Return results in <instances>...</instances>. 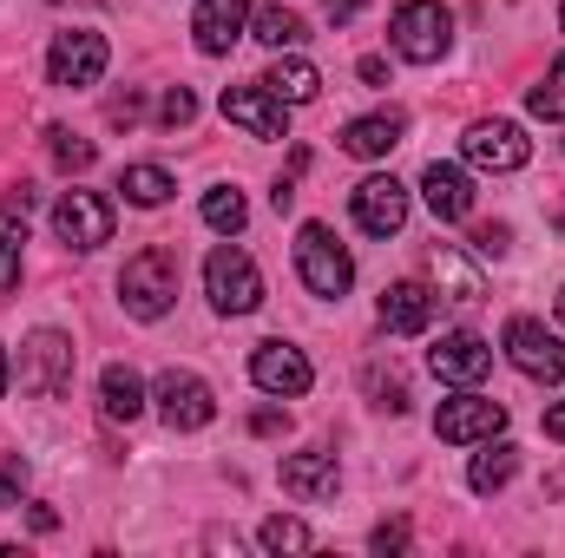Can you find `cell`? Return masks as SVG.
I'll return each instance as SVG.
<instances>
[{
	"label": "cell",
	"instance_id": "cell-33",
	"mask_svg": "<svg viewBox=\"0 0 565 558\" xmlns=\"http://www.w3.org/2000/svg\"><path fill=\"white\" fill-rule=\"evenodd\" d=\"M20 500H26V460L7 453L0 460V506H20Z\"/></svg>",
	"mask_w": 565,
	"mask_h": 558
},
{
	"label": "cell",
	"instance_id": "cell-30",
	"mask_svg": "<svg viewBox=\"0 0 565 558\" xmlns=\"http://www.w3.org/2000/svg\"><path fill=\"white\" fill-rule=\"evenodd\" d=\"M526 106H533V119H565V60L546 66V79L526 93Z\"/></svg>",
	"mask_w": 565,
	"mask_h": 558
},
{
	"label": "cell",
	"instance_id": "cell-3",
	"mask_svg": "<svg viewBox=\"0 0 565 558\" xmlns=\"http://www.w3.org/2000/svg\"><path fill=\"white\" fill-rule=\"evenodd\" d=\"M388 46L408 60V66H434L447 46H454V13L440 0H402L395 20H388Z\"/></svg>",
	"mask_w": 565,
	"mask_h": 558
},
{
	"label": "cell",
	"instance_id": "cell-31",
	"mask_svg": "<svg viewBox=\"0 0 565 558\" xmlns=\"http://www.w3.org/2000/svg\"><path fill=\"white\" fill-rule=\"evenodd\" d=\"M369 395H375V408H388V415L408 408V382H402L395 368H369Z\"/></svg>",
	"mask_w": 565,
	"mask_h": 558
},
{
	"label": "cell",
	"instance_id": "cell-32",
	"mask_svg": "<svg viewBox=\"0 0 565 558\" xmlns=\"http://www.w3.org/2000/svg\"><path fill=\"white\" fill-rule=\"evenodd\" d=\"M46 139H53V158H60L66 171H86V164L99 158V151H93V139H73V132H46Z\"/></svg>",
	"mask_w": 565,
	"mask_h": 558
},
{
	"label": "cell",
	"instance_id": "cell-41",
	"mask_svg": "<svg viewBox=\"0 0 565 558\" xmlns=\"http://www.w3.org/2000/svg\"><path fill=\"white\" fill-rule=\"evenodd\" d=\"M7 375H13V368H7V348H0V395H7Z\"/></svg>",
	"mask_w": 565,
	"mask_h": 558
},
{
	"label": "cell",
	"instance_id": "cell-18",
	"mask_svg": "<svg viewBox=\"0 0 565 558\" xmlns=\"http://www.w3.org/2000/svg\"><path fill=\"white\" fill-rule=\"evenodd\" d=\"M427 277L440 282V296H447V302H480V296H487L480 264H473L467 250H454V244H434V250H427Z\"/></svg>",
	"mask_w": 565,
	"mask_h": 558
},
{
	"label": "cell",
	"instance_id": "cell-6",
	"mask_svg": "<svg viewBox=\"0 0 565 558\" xmlns=\"http://www.w3.org/2000/svg\"><path fill=\"white\" fill-rule=\"evenodd\" d=\"M151 401H158V420L178 427V433H198V427L217 420V395H211V382L191 375V368H164L158 388H151Z\"/></svg>",
	"mask_w": 565,
	"mask_h": 558
},
{
	"label": "cell",
	"instance_id": "cell-42",
	"mask_svg": "<svg viewBox=\"0 0 565 558\" xmlns=\"http://www.w3.org/2000/svg\"><path fill=\"white\" fill-rule=\"evenodd\" d=\"M559 322H565V289H559Z\"/></svg>",
	"mask_w": 565,
	"mask_h": 558
},
{
	"label": "cell",
	"instance_id": "cell-9",
	"mask_svg": "<svg viewBox=\"0 0 565 558\" xmlns=\"http://www.w3.org/2000/svg\"><path fill=\"white\" fill-rule=\"evenodd\" d=\"M507 362L520 375H533V382H565V342L546 322H533V315H513L507 322Z\"/></svg>",
	"mask_w": 565,
	"mask_h": 558
},
{
	"label": "cell",
	"instance_id": "cell-16",
	"mask_svg": "<svg viewBox=\"0 0 565 558\" xmlns=\"http://www.w3.org/2000/svg\"><path fill=\"white\" fill-rule=\"evenodd\" d=\"M244 26H250V0H198V13H191V33H198V53H231L237 40H244Z\"/></svg>",
	"mask_w": 565,
	"mask_h": 558
},
{
	"label": "cell",
	"instance_id": "cell-29",
	"mask_svg": "<svg viewBox=\"0 0 565 558\" xmlns=\"http://www.w3.org/2000/svg\"><path fill=\"white\" fill-rule=\"evenodd\" d=\"M257 539H264V552H309V546H316V533H309L302 519H289V513L264 519V526H257Z\"/></svg>",
	"mask_w": 565,
	"mask_h": 558
},
{
	"label": "cell",
	"instance_id": "cell-24",
	"mask_svg": "<svg viewBox=\"0 0 565 558\" xmlns=\"http://www.w3.org/2000/svg\"><path fill=\"white\" fill-rule=\"evenodd\" d=\"M513 473H520V447H513V440H480V453H473V466H467V486H473V493H500Z\"/></svg>",
	"mask_w": 565,
	"mask_h": 558
},
{
	"label": "cell",
	"instance_id": "cell-34",
	"mask_svg": "<svg viewBox=\"0 0 565 558\" xmlns=\"http://www.w3.org/2000/svg\"><path fill=\"white\" fill-rule=\"evenodd\" d=\"M158 119H164V126H191V119H198V99H191L184 86H171L164 106H158Z\"/></svg>",
	"mask_w": 565,
	"mask_h": 558
},
{
	"label": "cell",
	"instance_id": "cell-10",
	"mask_svg": "<svg viewBox=\"0 0 565 558\" xmlns=\"http://www.w3.org/2000/svg\"><path fill=\"white\" fill-rule=\"evenodd\" d=\"M460 151H467L473 171H520V164L533 158V139H526L513 119H473L467 139H460Z\"/></svg>",
	"mask_w": 565,
	"mask_h": 558
},
{
	"label": "cell",
	"instance_id": "cell-20",
	"mask_svg": "<svg viewBox=\"0 0 565 558\" xmlns=\"http://www.w3.org/2000/svg\"><path fill=\"white\" fill-rule=\"evenodd\" d=\"M282 486L316 506V500H335L342 466H335V453H289V460H282Z\"/></svg>",
	"mask_w": 565,
	"mask_h": 558
},
{
	"label": "cell",
	"instance_id": "cell-2",
	"mask_svg": "<svg viewBox=\"0 0 565 558\" xmlns=\"http://www.w3.org/2000/svg\"><path fill=\"white\" fill-rule=\"evenodd\" d=\"M119 302H126V315L132 322H158L171 302H178V257L171 250H139L126 270H119Z\"/></svg>",
	"mask_w": 565,
	"mask_h": 558
},
{
	"label": "cell",
	"instance_id": "cell-23",
	"mask_svg": "<svg viewBox=\"0 0 565 558\" xmlns=\"http://www.w3.org/2000/svg\"><path fill=\"white\" fill-rule=\"evenodd\" d=\"M145 382L126 368V362H113L106 375H99V408H106V420H139L145 415Z\"/></svg>",
	"mask_w": 565,
	"mask_h": 558
},
{
	"label": "cell",
	"instance_id": "cell-15",
	"mask_svg": "<svg viewBox=\"0 0 565 558\" xmlns=\"http://www.w3.org/2000/svg\"><path fill=\"white\" fill-rule=\"evenodd\" d=\"M427 368H434L440 382H454V388H473V382L493 368V348H487L473 329H454V335H440V342L427 348Z\"/></svg>",
	"mask_w": 565,
	"mask_h": 558
},
{
	"label": "cell",
	"instance_id": "cell-25",
	"mask_svg": "<svg viewBox=\"0 0 565 558\" xmlns=\"http://www.w3.org/2000/svg\"><path fill=\"white\" fill-rule=\"evenodd\" d=\"M250 40H264L270 53H296V46L309 40V26H302V13H289V7H250Z\"/></svg>",
	"mask_w": 565,
	"mask_h": 558
},
{
	"label": "cell",
	"instance_id": "cell-28",
	"mask_svg": "<svg viewBox=\"0 0 565 558\" xmlns=\"http://www.w3.org/2000/svg\"><path fill=\"white\" fill-rule=\"evenodd\" d=\"M20 244H26V217L20 211H0V296L20 282Z\"/></svg>",
	"mask_w": 565,
	"mask_h": 558
},
{
	"label": "cell",
	"instance_id": "cell-40",
	"mask_svg": "<svg viewBox=\"0 0 565 558\" xmlns=\"http://www.w3.org/2000/svg\"><path fill=\"white\" fill-rule=\"evenodd\" d=\"M546 433H553V440H565V401H553V408H546Z\"/></svg>",
	"mask_w": 565,
	"mask_h": 558
},
{
	"label": "cell",
	"instance_id": "cell-39",
	"mask_svg": "<svg viewBox=\"0 0 565 558\" xmlns=\"http://www.w3.org/2000/svg\"><path fill=\"white\" fill-rule=\"evenodd\" d=\"M250 427H257V433H277V427H289V415H277V408H264V415L250 420Z\"/></svg>",
	"mask_w": 565,
	"mask_h": 558
},
{
	"label": "cell",
	"instance_id": "cell-27",
	"mask_svg": "<svg viewBox=\"0 0 565 558\" xmlns=\"http://www.w3.org/2000/svg\"><path fill=\"white\" fill-rule=\"evenodd\" d=\"M204 224H211V230H224V237H237V230L250 224V204H244V191H237V184H217V191H204Z\"/></svg>",
	"mask_w": 565,
	"mask_h": 558
},
{
	"label": "cell",
	"instance_id": "cell-13",
	"mask_svg": "<svg viewBox=\"0 0 565 558\" xmlns=\"http://www.w3.org/2000/svg\"><path fill=\"white\" fill-rule=\"evenodd\" d=\"M250 382H257L264 395H277V401H296V395H309L316 368H309V355L289 348V342H257V355H250Z\"/></svg>",
	"mask_w": 565,
	"mask_h": 558
},
{
	"label": "cell",
	"instance_id": "cell-1",
	"mask_svg": "<svg viewBox=\"0 0 565 558\" xmlns=\"http://www.w3.org/2000/svg\"><path fill=\"white\" fill-rule=\"evenodd\" d=\"M296 277H302L309 296L342 302V296H349V282H355V257L335 244V230H329V224H302V230H296Z\"/></svg>",
	"mask_w": 565,
	"mask_h": 558
},
{
	"label": "cell",
	"instance_id": "cell-14",
	"mask_svg": "<svg viewBox=\"0 0 565 558\" xmlns=\"http://www.w3.org/2000/svg\"><path fill=\"white\" fill-rule=\"evenodd\" d=\"M224 119L237 126V132H250V139H289V119H282V99L257 79V86H224Z\"/></svg>",
	"mask_w": 565,
	"mask_h": 558
},
{
	"label": "cell",
	"instance_id": "cell-38",
	"mask_svg": "<svg viewBox=\"0 0 565 558\" xmlns=\"http://www.w3.org/2000/svg\"><path fill=\"white\" fill-rule=\"evenodd\" d=\"M362 79H369V86H382V79H388V60H382V53H369V60H362Z\"/></svg>",
	"mask_w": 565,
	"mask_h": 558
},
{
	"label": "cell",
	"instance_id": "cell-35",
	"mask_svg": "<svg viewBox=\"0 0 565 558\" xmlns=\"http://www.w3.org/2000/svg\"><path fill=\"white\" fill-rule=\"evenodd\" d=\"M507 244H513V230H507V224H487V230H473V250H480V257H500Z\"/></svg>",
	"mask_w": 565,
	"mask_h": 558
},
{
	"label": "cell",
	"instance_id": "cell-7",
	"mask_svg": "<svg viewBox=\"0 0 565 558\" xmlns=\"http://www.w3.org/2000/svg\"><path fill=\"white\" fill-rule=\"evenodd\" d=\"M106 60H113L106 33L73 26V33H53V46H46V79H53V86H99Z\"/></svg>",
	"mask_w": 565,
	"mask_h": 558
},
{
	"label": "cell",
	"instance_id": "cell-11",
	"mask_svg": "<svg viewBox=\"0 0 565 558\" xmlns=\"http://www.w3.org/2000/svg\"><path fill=\"white\" fill-rule=\"evenodd\" d=\"M500 427H507V408L487 401V395H473V388H460V395L440 401V415H434V433H440L447 447H480V440H493Z\"/></svg>",
	"mask_w": 565,
	"mask_h": 558
},
{
	"label": "cell",
	"instance_id": "cell-26",
	"mask_svg": "<svg viewBox=\"0 0 565 558\" xmlns=\"http://www.w3.org/2000/svg\"><path fill=\"white\" fill-rule=\"evenodd\" d=\"M119 191H126V204H139V211H158V204L178 191V178H171L164 164H126V171H119Z\"/></svg>",
	"mask_w": 565,
	"mask_h": 558
},
{
	"label": "cell",
	"instance_id": "cell-43",
	"mask_svg": "<svg viewBox=\"0 0 565 558\" xmlns=\"http://www.w3.org/2000/svg\"><path fill=\"white\" fill-rule=\"evenodd\" d=\"M559 33H565V7H559Z\"/></svg>",
	"mask_w": 565,
	"mask_h": 558
},
{
	"label": "cell",
	"instance_id": "cell-36",
	"mask_svg": "<svg viewBox=\"0 0 565 558\" xmlns=\"http://www.w3.org/2000/svg\"><path fill=\"white\" fill-rule=\"evenodd\" d=\"M408 546V526H375V552H402Z\"/></svg>",
	"mask_w": 565,
	"mask_h": 558
},
{
	"label": "cell",
	"instance_id": "cell-37",
	"mask_svg": "<svg viewBox=\"0 0 565 558\" xmlns=\"http://www.w3.org/2000/svg\"><path fill=\"white\" fill-rule=\"evenodd\" d=\"M322 13H329V26H349L362 13V0H322Z\"/></svg>",
	"mask_w": 565,
	"mask_h": 558
},
{
	"label": "cell",
	"instance_id": "cell-21",
	"mask_svg": "<svg viewBox=\"0 0 565 558\" xmlns=\"http://www.w3.org/2000/svg\"><path fill=\"white\" fill-rule=\"evenodd\" d=\"M402 139H408V119L402 112H369V119H349L342 126V151L349 158H388Z\"/></svg>",
	"mask_w": 565,
	"mask_h": 558
},
{
	"label": "cell",
	"instance_id": "cell-22",
	"mask_svg": "<svg viewBox=\"0 0 565 558\" xmlns=\"http://www.w3.org/2000/svg\"><path fill=\"white\" fill-rule=\"evenodd\" d=\"M264 86L277 93L282 106H309V99L322 93V73H316V66H309L302 53H277V66L264 73Z\"/></svg>",
	"mask_w": 565,
	"mask_h": 558
},
{
	"label": "cell",
	"instance_id": "cell-8",
	"mask_svg": "<svg viewBox=\"0 0 565 558\" xmlns=\"http://www.w3.org/2000/svg\"><path fill=\"white\" fill-rule=\"evenodd\" d=\"M113 204L99 197V191H66L60 204H53V230H60V244L66 250H99V244H113Z\"/></svg>",
	"mask_w": 565,
	"mask_h": 558
},
{
	"label": "cell",
	"instance_id": "cell-12",
	"mask_svg": "<svg viewBox=\"0 0 565 558\" xmlns=\"http://www.w3.org/2000/svg\"><path fill=\"white\" fill-rule=\"evenodd\" d=\"M349 211H355V224L369 230V237H395L402 224H408V184L402 178H362L355 191H349Z\"/></svg>",
	"mask_w": 565,
	"mask_h": 558
},
{
	"label": "cell",
	"instance_id": "cell-17",
	"mask_svg": "<svg viewBox=\"0 0 565 558\" xmlns=\"http://www.w3.org/2000/svg\"><path fill=\"white\" fill-rule=\"evenodd\" d=\"M422 197H427V211L440 217V224H460L467 211H473V178L460 171V164H427L422 171Z\"/></svg>",
	"mask_w": 565,
	"mask_h": 558
},
{
	"label": "cell",
	"instance_id": "cell-5",
	"mask_svg": "<svg viewBox=\"0 0 565 558\" xmlns=\"http://www.w3.org/2000/svg\"><path fill=\"white\" fill-rule=\"evenodd\" d=\"M20 388L40 395V401H60L73 388V335L60 329H33L20 342Z\"/></svg>",
	"mask_w": 565,
	"mask_h": 558
},
{
	"label": "cell",
	"instance_id": "cell-19",
	"mask_svg": "<svg viewBox=\"0 0 565 558\" xmlns=\"http://www.w3.org/2000/svg\"><path fill=\"white\" fill-rule=\"evenodd\" d=\"M434 322V289L427 282H388L382 289V329L388 335H427Z\"/></svg>",
	"mask_w": 565,
	"mask_h": 558
},
{
	"label": "cell",
	"instance_id": "cell-4",
	"mask_svg": "<svg viewBox=\"0 0 565 558\" xmlns=\"http://www.w3.org/2000/svg\"><path fill=\"white\" fill-rule=\"evenodd\" d=\"M204 296H211L224 315H250V309L264 302V270H257V257H250L244 244H217V250L204 257Z\"/></svg>",
	"mask_w": 565,
	"mask_h": 558
}]
</instances>
